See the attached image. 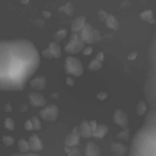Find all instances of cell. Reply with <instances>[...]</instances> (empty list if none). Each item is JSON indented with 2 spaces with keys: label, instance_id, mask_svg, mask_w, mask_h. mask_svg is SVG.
Wrapping results in <instances>:
<instances>
[{
  "label": "cell",
  "instance_id": "6da1fadb",
  "mask_svg": "<svg viewBox=\"0 0 156 156\" xmlns=\"http://www.w3.org/2000/svg\"><path fill=\"white\" fill-rule=\"evenodd\" d=\"M41 58L31 41L24 38L2 40L0 42V88L3 91H21L25 88Z\"/></svg>",
  "mask_w": 156,
  "mask_h": 156
},
{
  "label": "cell",
  "instance_id": "7a4b0ae2",
  "mask_svg": "<svg viewBox=\"0 0 156 156\" xmlns=\"http://www.w3.org/2000/svg\"><path fill=\"white\" fill-rule=\"evenodd\" d=\"M128 156H156V110L149 108L131 140Z\"/></svg>",
  "mask_w": 156,
  "mask_h": 156
},
{
  "label": "cell",
  "instance_id": "3957f363",
  "mask_svg": "<svg viewBox=\"0 0 156 156\" xmlns=\"http://www.w3.org/2000/svg\"><path fill=\"white\" fill-rule=\"evenodd\" d=\"M143 93L149 108L156 110V34L148 47L147 68Z\"/></svg>",
  "mask_w": 156,
  "mask_h": 156
},
{
  "label": "cell",
  "instance_id": "277c9868",
  "mask_svg": "<svg viewBox=\"0 0 156 156\" xmlns=\"http://www.w3.org/2000/svg\"><path fill=\"white\" fill-rule=\"evenodd\" d=\"M64 69H65L66 73L75 76V77H79L82 76L84 72L81 61L74 56H68L66 58Z\"/></svg>",
  "mask_w": 156,
  "mask_h": 156
},
{
  "label": "cell",
  "instance_id": "5b68a950",
  "mask_svg": "<svg viewBox=\"0 0 156 156\" xmlns=\"http://www.w3.org/2000/svg\"><path fill=\"white\" fill-rule=\"evenodd\" d=\"M79 37L83 42H86L88 44L99 42L101 41V37L98 32L89 24H85Z\"/></svg>",
  "mask_w": 156,
  "mask_h": 156
},
{
  "label": "cell",
  "instance_id": "8992f818",
  "mask_svg": "<svg viewBox=\"0 0 156 156\" xmlns=\"http://www.w3.org/2000/svg\"><path fill=\"white\" fill-rule=\"evenodd\" d=\"M84 42L77 34L74 33L70 37L68 44L66 46L65 50L70 53H76L83 49Z\"/></svg>",
  "mask_w": 156,
  "mask_h": 156
},
{
  "label": "cell",
  "instance_id": "52a82bcc",
  "mask_svg": "<svg viewBox=\"0 0 156 156\" xmlns=\"http://www.w3.org/2000/svg\"><path fill=\"white\" fill-rule=\"evenodd\" d=\"M59 114V110L56 105H48L40 111V116L42 119L47 121H53L56 120Z\"/></svg>",
  "mask_w": 156,
  "mask_h": 156
},
{
  "label": "cell",
  "instance_id": "ba28073f",
  "mask_svg": "<svg viewBox=\"0 0 156 156\" xmlns=\"http://www.w3.org/2000/svg\"><path fill=\"white\" fill-rule=\"evenodd\" d=\"M114 123L121 127L126 128L128 124V117L124 111L120 109H117L114 111V117H113Z\"/></svg>",
  "mask_w": 156,
  "mask_h": 156
},
{
  "label": "cell",
  "instance_id": "9c48e42d",
  "mask_svg": "<svg viewBox=\"0 0 156 156\" xmlns=\"http://www.w3.org/2000/svg\"><path fill=\"white\" fill-rule=\"evenodd\" d=\"M30 105L33 107L43 108L46 105V99L44 96L38 92L30 93L28 96Z\"/></svg>",
  "mask_w": 156,
  "mask_h": 156
},
{
  "label": "cell",
  "instance_id": "30bf717a",
  "mask_svg": "<svg viewBox=\"0 0 156 156\" xmlns=\"http://www.w3.org/2000/svg\"><path fill=\"white\" fill-rule=\"evenodd\" d=\"M79 140H80V134L79 133V128L76 127L73 133L69 134L66 137V146H67V147H73V146H76L79 143Z\"/></svg>",
  "mask_w": 156,
  "mask_h": 156
},
{
  "label": "cell",
  "instance_id": "8fae6325",
  "mask_svg": "<svg viewBox=\"0 0 156 156\" xmlns=\"http://www.w3.org/2000/svg\"><path fill=\"white\" fill-rule=\"evenodd\" d=\"M86 18L83 15L78 16L73 21L71 24V30L73 33H77L79 30H82L86 24Z\"/></svg>",
  "mask_w": 156,
  "mask_h": 156
},
{
  "label": "cell",
  "instance_id": "7c38bea8",
  "mask_svg": "<svg viewBox=\"0 0 156 156\" xmlns=\"http://www.w3.org/2000/svg\"><path fill=\"white\" fill-rule=\"evenodd\" d=\"M29 146H30V150L33 152H39L44 148V144L43 142L41 141L39 136L35 134H34L29 140Z\"/></svg>",
  "mask_w": 156,
  "mask_h": 156
},
{
  "label": "cell",
  "instance_id": "4fadbf2b",
  "mask_svg": "<svg viewBox=\"0 0 156 156\" xmlns=\"http://www.w3.org/2000/svg\"><path fill=\"white\" fill-rule=\"evenodd\" d=\"M47 81L44 76H37L30 81V85L32 88L38 91H41L46 86Z\"/></svg>",
  "mask_w": 156,
  "mask_h": 156
},
{
  "label": "cell",
  "instance_id": "5bb4252c",
  "mask_svg": "<svg viewBox=\"0 0 156 156\" xmlns=\"http://www.w3.org/2000/svg\"><path fill=\"white\" fill-rule=\"evenodd\" d=\"M110 149L114 156H123L127 152L126 147L121 143H112Z\"/></svg>",
  "mask_w": 156,
  "mask_h": 156
},
{
  "label": "cell",
  "instance_id": "9a60e30c",
  "mask_svg": "<svg viewBox=\"0 0 156 156\" xmlns=\"http://www.w3.org/2000/svg\"><path fill=\"white\" fill-rule=\"evenodd\" d=\"M79 133L80 136H82V137H85V138H89V137L92 136V131L90 127L89 122L87 120H84L79 126Z\"/></svg>",
  "mask_w": 156,
  "mask_h": 156
},
{
  "label": "cell",
  "instance_id": "2e32d148",
  "mask_svg": "<svg viewBox=\"0 0 156 156\" xmlns=\"http://www.w3.org/2000/svg\"><path fill=\"white\" fill-rule=\"evenodd\" d=\"M100 149L95 143L90 142L87 144L86 149H85L86 156H100Z\"/></svg>",
  "mask_w": 156,
  "mask_h": 156
},
{
  "label": "cell",
  "instance_id": "e0dca14e",
  "mask_svg": "<svg viewBox=\"0 0 156 156\" xmlns=\"http://www.w3.org/2000/svg\"><path fill=\"white\" fill-rule=\"evenodd\" d=\"M108 132V128L106 125H98L95 131L93 132L92 136H94L96 139H98V140H101V139H102L106 136Z\"/></svg>",
  "mask_w": 156,
  "mask_h": 156
},
{
  "label": "cell",
  "instance_id": "ac0fdd59",
  "mask_svg": "<svg viewBox=\"0 0 156 156\" xmlns=\"http://www.w3.org/2000/svg\"><path fill=\"white\" fill-rule=\"evenodd\" d=\"M107 27H109V28L112 29L114 30H118L119 28V22L118 20L117 19L116 17H114V15H108V18H107Z\"/></svg>",
  "mask_w": 156,
  "mask_h": 156
},
{
  "label": "cell",
  "instance_id": "d6986e66",
  "mask_svg": "<svg viewBox=\"0 0 156 156\" xmlns=\"http://www.w3.org/2000/svg\"><path fill=\"white\" fill-rule=\"evenodd\" d=\"M53 57L59 58L61 56V50L59 46L56 42H51L48 47Z\"/></svg>",
  "mask_w": 156,
  "mask_h": 156
},
{
  "label": "cell",
  "instance_id": "ffe728a7",
  "mask_svg": "<svg viewBox=\"0 0 156 156\" xmlns=\"http://www.w3.org/2000/svg\"><path fill=\"white\" fill-rule=\"evenodd\" d=\"M147 107L148 105L146 103V101H141L139 102L138 105L136 107V112L139 115H143V114H146V112L147 111Z\"/></svg>",
  "mask_w": 156,
  "mask_h": 156
},
{
  "label": "cell",
  "instance_id": "44dd1931",
  "mask_svg": "<svg viewBox=\"0 0 156 156\" xmlns=\"http://www.w3.org/2000/svg\"><path fill=\"white\" fill-rule=\"evenodd\" d=\"M101 68V61L98 59L97 58L93 59L88 66V69L90 70H92V71H97V70L100 69Z\"/></svg>",
  "mask_w": 156,
  "mask_h": 156
},
{
  "label": "cell",
  "instance_id": "7402d4cb",
  "mask_svg": "<svg viewBox=\"0 0 156 156\" xmlns=\"http://www.w3.org/2000/svg\"><path fill=\"white\" fill-rule=\"evenodd\" d=\"M18 148H19L21 152H28V151L30 150L29 143H27L24 140H20L19 143H18Z\"/></svg>",
  "mask_w": 156,
  "mask_h": 156
},
{
  "label": "cell",
  "instance_id": "603a6c76",
  "mask_svg": "<svg viewBox=\"0 0 156 156\" xmlns=\"http://www.w3.org/2000/svg\"><path fill=\"white\" fill-rule=\"evenodd\" d=\"M64 12L69 17H71L73 15V13H74V6H73V5L70 2H68L64 5Z\"/></svg>",
  "mask_w": 156,
  "mask_h": 156
},
{
  "label": "cell",
  "instance_id": "cb8c5ba5",
  "mask_svg": "<svg viewBox=\"0 0 156 156\" xmlns=\"http://www.w3.org/2000/svg\"><path fill=\"white\" fill-rule=\"evenodd\" d=\"M140 17L143 21H149L153 17V12L151 10H149V9H148V10H146L142 12L140 15Z\"/></svg>",
  "mask_w": 156,
  "mask_h": 156
},
{
  "label": "cell",
  "instance_id": "d4e9b609",
  "mask_svg": "<svg viewBox=\"0 0 156 156\" xmlns=\"http://www.w3.org/2000/svg\"><path fill=\"white\" fill-rule=\"evenodd\" d=\"M4 126L5 127L7 128L9 130H13V129H15V122L13 121L12 119L8 117V118H6L5 120Z\"/></svg>",
  "mask_w": 156,
  "mask_h": 156
},
{
  "label": "cell",
  "instance_id": "484cf974",
  "mask_svg": "<svg viewBox=\"0 0 156 156\" xmlns=\"http://www.w3.org/2000/svg\"><path fill=\"white\" fill-rule=\"evenodd\" d=\"M30 121H31L32 125H33L34 129H35V130H38V129H41V121L39 120V118H38L37 117H32L31 120H30Z\"/></svg>",
  "mask_w": 156,
  "mask_h": 156
},
{
  "label": "cell",
  "instance_id": "4316f807",
  "mask_svg": "<svg viewBox=\"0 0 156 156\" xmlns=\"http://www.w3.org/2000/svg\"><path fill=\"white\" fill-rule=\"evenodd\" d=\"M117 137L120 140H126L129 138V130L126 128H125V130L120 132V133L118 134Z\"/></svg>",
  "mask_w": 156,
  "mask_h": 156
},
{
  "label": "cell",
  "instance_id": "83f0119b",
  "mask_svg": "<svg viewBox=\"0 0 156 156\" xmlns=\"http://www.w3.org/2000/svg\"><path fill=\"white\" fill-rule=\"evenodd\" d=\"M98 18L100 21H105V20H107V18H108V15L107 14L106 12H105V11L100 10L98 12Z\"/></svg>",
  "mask_w": 156,
  "mask_h": 156
},
{
  "label": "cell",
  "instance_id": "f1b7e54d",
  "mask_svg": "<svg viewBox=\"0 0 156 156\" xmlns=\"http://www.w3.org/2000/svg\"><path fill=\"white\" fill-rule=\"evenodd\" d=\"M9 156H41L34 152H20V153H15Z\"/></svg>",
  "mask_w": 156,
  "mask_h": 156
},
{
  "label": "cell",
  "instance_id": "f546056e",
  "mask_svg": "<svg viewBox=\"0 0 156 156\" xmlns=\"http://www.w3.org/2000/svg\"><path fill=\"white\" fill-rule=\"evenodd\" d=\"M42 54L43 56H44L45 58H47V59H52V58L53 57L49 48L47 49V50H44V51H42Z\"/></svg>",
  "mask_w": 156,
  "mask_h": 156
},
{
  "label": "cell",
  "instance_id": "4dcf8cb0",
  "mask_svg": "<svg viewBox=\"0 0 156 156\" xmlns=\"http://www.w3.org/2000/svg\"><path fill=\"white\" fill-rule=\"evenodd\" d=\"M66 30L65 29H62V30H59V31L56 34V36L59 37V39L64 38L66 37Z\"/></svg>",
  "mask_w": 156,
  "mask_h": 156
},
{
  "label": "cell",
  "instance_id": "1f68e13d",
  "mask_svg": "<svg viewBox=\"0 0 156 156\" xmlns=\"http://www.w3.org/2000/svg\"><path fill=\"white\" fill-rule=\"evenodd\" d=\"M3 141H4L5 144H6L7 146H10L12 143H9V141H11V142H12V143H13L14 139L12 138V137H9V136H4V137H3Z\"/></svg>",
  "mask_w": 156,
  "mask_h": 156
},
{
  "label": "cell",
  "instance_id": "d6a6232c",
  "mask_svg": "<svg viewBox=\"0 0 156 156\" xmlns=\"http://www.w3.org/2000/svg\"><path fill=\"white\" fill-rule=\"evenodd\" d=\"M89 125H90V127H91V131H92V133H93V132H94V131H95L96 128H97V126H98L97 123H96L95 120H92V121L89 122Z\"/></svg>",
  "mask_w": 156,
  "mask_h": 156
},
{
  "label": "cell",
  "instance_id": "836d02e7",
  "mask_svg": "<svg viewBox=\"0 0 156 156\" xmlns=\"http://www.w3.org/2000/svg\"><path fill=\"white\" fill-rule=\"evenodd\" d=\"M97 97L98 98H99L100 100L103 101V100H105V99L108 98V94H107L106 92H100L99 94H98Z\"/></svg>",
  "mask_w": 156,
  "mask_h": 156
},
{
  "label": "cell",
  "instance_id": "e575fe53",
  "mask_svg": "<svg viewBox=\"0 0 156 156\" xmlns=\"http://www.w3.org/2000/svg\"><path fill=\"white\" fill-rule=\"evenodd\" d=\"M136 56H137V53H136V52H132V53H130L129 55H128L127 59L130 61L135 60Z\"/></svg>",
  "mask_w": 156,
  "mask_h": 156
},
{
  "label": "cell",
  "instance_id": "d590c367",
  "mask_svg": "<svg viewBox=\"0 0 156 156\" xmlns=\"http://www.w3.org/2000/svg\"><path fill=\"white\" fill-rule=\"evenodd\" d=\"M92 48L90 47H86V48L84 50L83 53H84V55H87V56H88V55H90L91 53V52H92Z\"/></svg>",
  "mask_w": 156,
  "mask_h": 156
},
{
  "label": "cell",
  "instance_id": "8d00e7d4",
  "mask_svg": "<svg viewBox=\"0 0 156 156\" xmlns=\"http://www.w3.org/2000/svg\"><path fill=\"white\" fill-rule=\"evenodd\" d=\"M25 127L26 129H28V130H30V129H33V125H32V123L30 120H28V121L26 122L25 123Z\"/></svg>",
  "mask_w": 156,
  "mask_h": 156
},
{
  "label": "cell",
  "instance_id": "74e56055",
  "mask_svg": "<svg viewBox=\"0 0 156 156\" xmlns=\"http://www.w3.org/2000/svg\"><path fill=\"white\" fill-rule=\"evenodd\" d=\"M66 83L70 86H73V85H74V80L72 77H68L66 79Z\"/></svg>",
  "mask_w": 156,
  "mask_h": 156
},
{
  "label": "cell",
  "instance_id": "f35d334b",
  "mask_svg": "<svg viewBox=\"0 0 156 156\" xmlns=\"http://www.w3.org/2000/svg\"><path fill=\"white\" fill-rule=\"evenodd\" d=\"M104 58H105V56H104V53H102V52H100L99 53H98V55H97L98 59H99L100 61H103Z\"/></svg>",
  "mask_w": 156,
  "mask_h": 156
},
{
  "label": "cell",
  "instance_id": "ab89813d",
  "mask_svg": "<svg viewBox=\"0 0 156 156\" xmlns=\"http://www.w3.org/2000/svg\"><path fill=\"white\" fill-rule=\"evenodd\" d=\"M43 15H44V17L45 18H49L51 16V13L49 12H47V11H44V12H43Z\"/></svg>",
  "mask_w": 156,
  "mask_h": 156
},
{
  "label": "cell",
  "instance_id": "60d3db41",
  "mask_svg": "<svg viewBox=\"0 0 156 156\" xmlns=\"http://www.w3.org/2000/svg\"><path fill=\"white\" fill-rule=\"evenodd\" d=\"M127 5H129V1L126 0V1L123 2V4L121 5V7L123 8V7H124V6H127Z\"/></svg>",
  "mask_w": 156,
  "mask_h": 156
},
{
  "label": "cell",
  "instance_id": "b9f144b4",
  "mask_svg": "<svg viewBox=\"0 0 156 156\" xmlns=\"http://www.w3.org/2000/svg\"><path fill=\"white\" fill-rule=\"evenodd\" d=\"M5 106L7 107V108H5V111H12V109H11V108H10V106H9V104H8V105H6Z\"/></svg>",
  "mask_w": 156,
  "mask_h": 156
},
{
  "label": "cell",
  "instance_id": "7bdbcfd3",
  "mask_svg": "<svg viewBox=\"0 0 156 156\" xmlns=\"http://www.w3.org/2000/svg\"><path fill=\"white\" fill-rule=\"evenodd\" d=\"M30 0H21V3L22 4H28Z\"/></svg>",
  "mask_w": 156,
  "mask_h": 156
}]
</instances>
